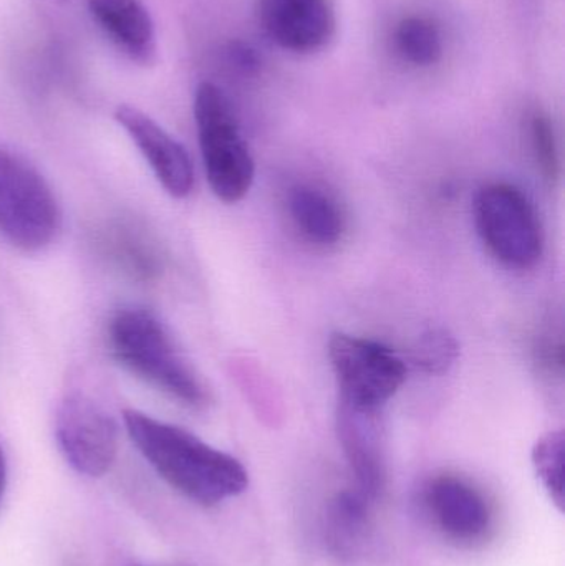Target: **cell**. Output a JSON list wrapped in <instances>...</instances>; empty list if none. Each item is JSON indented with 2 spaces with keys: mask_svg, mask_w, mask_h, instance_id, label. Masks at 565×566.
<instances>
[{
  "mask_svg": "<svg viewBox=\"0 0 565 566\" xmlns=\"http://www.w3.org/2000/svg\"><path fill=\"white\" fill-rule=\"evenodd\" d=\"M123 421L133 444L159 478L196 504L218 505L248 489L244 465L191 432L135 409H126Z\"/></svg>",
  "mask_w": 565,
  "mask_h": 566,
  "instance_id": "cell-1",
  "label": "cell"
},
{
  "mask_svg": "<svg viewBox=\"0 0 565 566\" xmlns=\"http://www.w3.org/2000/svg\"><path fill=\"white\" fill-rule=\"evenodd\" d=\"M113 356L129 371L186 405H202L206 391L179 355L158 316L145 308H123L108 329Z\"/></svg>",
  "mask_w": 565,
  "mask_h": 566,
  "instance_id": "cell-2",
  "label": "cell"
},
{
  "mask_svg": "<svg viewBox=\"0 0 565 566\" xmlns=\"http://www.w3.org/2000/svg\"><path fill=\"white\" fill-rule=\"evenodd\" d=\"M199 148L212 192L226 205L242 201L254 182L255 165L226 93L215 83L196 90Z\"/></svg>",
  "mask_w": 565,
  "mask_h": 566,
  "instance_id": "cell-3",
  "label": "cell"
},
{
  "mask_svg": "<svg viewBox=\"0 0 565 566\" xmlns=\"http://www.w3.org/2000/svg\"><path fill=\"white\" fill-rule=\"evenodd\" d=\"M62 224L59 205L32 165L0 148V234L22 251L52 244Z\"/></svg>",
  "mask_w": 565,
  "mask_h": 566,
  "instance_id": "cell-4",
  "label": "cell"
},
{
  "mask_svg": "<svg viewBox=\"0 0 565 566\" xmlns=\"http://www.w3.org/2000/svg\"><path fill=\"white\" fill-rule=\"evenodd\" d=\"M478 234L491 254L513 269H530L544 251L536 209L516 186L494 182L481 189L474 206Z\"/></svg>",
  "mask_w": 565,
  "mask_h": 566,
  "instance_id": "cell-5",
  "label": "cell"
},
{
  "mask_svg": "<svg viewBox=\"0 0 565 566\" xmlns=\"http://www.w3.org/2000/svg\"><path fill=\"white\" fill-rule=\"evenodd\" d=\"M328 358L342 405L362 411H380L407 379V366L394 349L347 333L331 336Z\"/></svg>",
  "mask_w": 565,
  "mask_h": 566,
  "instance_id": "cell-6",
  "label": "cell"
},
{
  "mask_svg": "<svg viewBox=\"0 0 565 566\" xmlns=\"http://www.w3.org/2000/svg\"><path fill=\"white\" fill-rule=\"evenodd\" d=\"M55 436L66 462L79 474L102 478L118 454L115 418L85 395L66 396L56 411Z\"/></svg>",
  "mask_w": 565,
  "mask_h": 566,
  "instance_id": "cell-7",
  "label": "cell"
},
{
  "mask_svg": "<svg viewBox=\"0 0 565 566\" xmlns=\"http://www.w3.org/2000/svg\"><path fill=\"white\" fill-rule=\"evenodd\" d=\"M269 39L292 53H314L334 39L337 15L331 0H258Z\"/></svg>",
  "mask_w": 565,
  "mask_h": 566,
  "instance_id": "cell-8",
  "label": "cell"
},
{
  "mask_svg": "<svg viewBox=\"0 0 565 566\" xmlns=\"http://www.w3.org/2000/svg\"><path fill=\"white\" fill-rule=\"evenodd\" d=\"M115 119L138 146L163 188L172 198H186L195 186V168L185 146L135 106L119 105Z\"/></svg>",
  "mask_w": 565,
  "mask_h": 566,
  "instance_id": "cell-9",
  "label": "cell"
},
{
  "mask_svg": "<svg viewBox=\"0 0 565 566\" xmlns=\"http://www.w3.org/2000/svg\"><path fill=\"white\" fill-rule=\"evenodd\" d=\"M427 504L438 527L454 541H480L490 531L486 499L463 479L453 475L435 479L428 488Z\"/></svg>",
  "mask_w": 565,
  "mask_h": 566,
  "instance_id": "cell-10",
  "label": "cell"
},
{
  "mask_svg": "<svg viewBox=\"0 0 565 566\" xmlns=\"http://www.w3.org/2000/svg\"><path fill=\"white\" fill-rule=\"evenodd\" d=\"M90 15L113 45L143 66L158 59L155 23L142 0H86Z\"/></svg>",
  "mask_w": 565,
  "mask_h": 566,
  "instance_id": "cell-11",
  "label": "cell"
},
{
  "mask_svg": "<svg viewBox=\"0 0 565 566\" xmlns=\"http://www.w3.org/2000/svg\"><path fill=\"white\" fill-rule=\"evenodd\" d=\"M337 431L348 462L357 475L362 494L367 495L368 499L377 497L385 481L378 412L362 411L341 402Z\"/></svg>",
  "mask_w": 565,
  "mask_h": 566,
  "instance_id": "cell-12",
  "label": "cell"
},
{
  "mask_svg": "<svg viewBox=\"0 0 565 566\" xmlns=\"http://www.w3.org/2000/svg\"><path fill=\"white\" fill-rule=\"evenodd\" d=\"M98 249L103 258L128 277L155 281L163 271V258L155 238L132 221L108 222L100 229Z\"/></svg>",
  "mask_w": 565,
  "mask_h": 566,
  "instance_id": "cell-13",
  "label": "cell"
},
{
  "mask_svg": "<svg viewBox=\"0 0 565 566\" xmlns=\"http://www.w3.org/2000/svg\"><path fill=\"white\" fill-rule=\"evenodd\" d=\"M289 211L299 231L321 245L341 241L345 231V219L337 202L321 189L297 186L289 196Z\"/></svg>",
  "mask_w": 565,
  "mask_h": 566,
  "instance_id": "cell-14",
  "label": "cell"
},
{
  "mask_svg": "<svg viewBox=\"0 0 565 566\" xmlns=\"http://www.w3.org/2000/svg\"><path fill=\"white\" fill-rule=\"evenodd\" d=\"M368 501L362 492L337 495L328 509L327 534L338 554L354 555L368 531Z\"/></svg>",
  "mask_w": 565,
  "mask_h": 566,
  "instance_id": "cell-15",
  "label": "cell"
},
{
  "mask_svg": "<svg viewBox=\"0 0 565 566\" xmlns=\"http://www.w3.org/2000/svg\"><path fill=\"white\" fill-rule=\"evenodd\" d=\"M394 36L398 55L410 65L431 66L443 56V36L428 17H405L398 22Z\"/></svg>",
  "mask_w": 565,
  "mask_h": 566,
  "instance_id": "cell-16",
  "label": "cell"
},
{
  "mask_svg": "<svg viewBox=\"0 0 565 566\" xmlns=\"http://www.w3.org/2000/svg\"><path fill=\"white\" fill-rule=\"evenodd\" d=\"M533 465L537 479L551 501L564 507V432L551 431L537 439L533 448Z\"/></svg>",
  "mask_w": 565,
  "mask_h": 566,
  "instance_id": "cell-17",
  "label": "cell"
},
{
  "mask_svg": "<svg viewBox=\"0 0 565 566\" xmlns=\"http://www.w3.org/2000/svg\"><path fill=\"white\" fill-rule=\"evenodd\" d=\"M531 155L536 163L537 171L550 182H556L561 176L559 148H557L556 133L550 116L536 112L531 115L527 123Z\"/></svg>",
  "mask_w": 565,
  "mask_h": 566,
  "instance_id": "cell-18",
  "label": "cell"
},
{
  "mask_svg": "<svg viewBox=\"0 0 565 566\" xmlns=\"http://www.w3.org/2000/svg\"><path fill=\"white\" fill-rule=\"evenodd\" d=\"M458 355L460 349L457 339L450 333L431 329L418 339L411 352V361L428 375H443L454 365Z\"/></svg>",
  "mask_w": 565,
  "mask_h": 566,
  "instance_id": "cell-19",
  "label": "cell"
},
{
  "mask_svg": "<svg viewBox=\"0 0 565 566\" xmlns=\"http://www.w3.org/2000/svg\"><path fill=\"white\" fill-rule=\"evenodd\" d=\"M6 479H7L6 455H3L2 448H0V499H2L3 489H6Z\"/></svg>",
  "mask_w": 565,
  "mask_h": 566,
  "instance_id": "cell-20",
  "label": "cell"
},
{
  "mask_svg": "<svg viewBox=\"0 0 565 566\" xmlns=\"http://www.w3.org/2000/svg\"><path fill=\"white\" fill-rule=\"evenodd\" d=\"M52 2L66 3V2H70V0H52Z\"/></svg>",
  "mask_w": 565,
  "mask_h": 566,
  "instance_id": "cell-21",
  "label": "cell"
},
{
  "mask_svg": "<svg viewBox=\"0 0 565 566\" xmlns=\"http://www.w3.org/2000/svg\"><path fill=\"white\" fill-rule=\"evenodd\" d=\"M133 566H142V565H133Z\"/></svg>",
  "mask_w": 565,
  "mask_h": 566,
  "instance_id": "cell-22",
  "label": "cell"
}]
</instances>
